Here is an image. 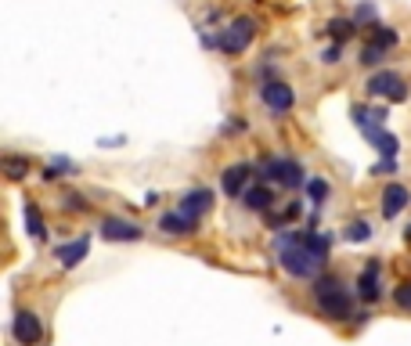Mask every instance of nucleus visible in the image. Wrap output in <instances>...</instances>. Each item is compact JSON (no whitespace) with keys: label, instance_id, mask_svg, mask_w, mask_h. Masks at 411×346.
Masks as SVG:
<instances>
[{"label":"nucleus","instance_id":"393cba45","mask_svg":"<svg viewBox=\"0 0 411 346\" xmlns=\"http://www.w3.org/2000/svg\"><path fill=\"white\" fill-rule=\"evenodd\" d=\"M325 62H328V65H335V62H339V43H332V47L325 51Z\"/></svg>","mask_w":411,"mask_h":346},{"label":"nucleus","instance_id":"a878e982","mask_svg":"<svg viewBox=\"0 0 411 346\" xmlns=\"http://www.w3.org/2000/svg\"><path fill=\"white\" fill-rule=\"evenodd\" d=\"M407 238H411V227H407Z\"/></svg>","mask_w":411,"mask_h":346},{"label":"nucleus","instance_id":"5701e85b","mask_svg":"<svg viewBox=\"0 0 411 346\" xmlns=\"http://www.w3.org/2000/svg\"><path fill=\"white\" fill-rule=\"evenodd\" d=\"M393 303H397L400 310H411V281L397 285V293H393Z\"/></svg>","mask_w":411,"mask_h":346},{"label":"nucleus","instance_id":"7ed1b4c3","mask_svg":"<svg viewBox=\"0 0 411 346\" xmlns=\"http://www.w3.org/2000/svg\"><path fill=\"white\" fill-rule=\"evenodd\" d=\"M260 181H281L285 188L307 184L303 166H300L296 159H264V162H260Z\"/></svg>","mask_w":411,"mask_h":346},{"label":"nucleus","instance_id":"f3484780","mask_svg":"<svg viewBox=\"0 0 411 346\" xmlns=\"http://www.w3.org/2000/svg\"><path fill=\"white\" fill-rule=\"evenodd\" d=\"M303 213V206L300 202H285L278 213H267V227H281V224H292V220H296Z\"/></svg>","mask_w":411,"mask_h":346},{"label":"nucleus","instance_id":"f8f14e48","mask_svg":"<svg viewBox=\"0 0 411 346\" xmlns=\"http://www.w3.org/2000/svg\"><path fill=\"white\" fill-rule=\"evenodd\" d=\"M209 206H213V192H209V188H195V192H188V195H184L181 213H184V216H192V220H199Z\"/></svg>","mask_w":411,"mask_h":346},{"label":"nucleus","instance_id":"4468645a","mask_svg":"<svg viewBox=\"0 0 411 346\" xmlns=\"http://www.w3.org/2000/svg\"><path fill=\"white\" fill-rule=\"evenodd\" d=\"M159 227L166 231V235H192V231L199 227V220H192V216H184V213L177 209V213H162V216H159Z\"/></svg>","mask_w":411,"mask_h":346},{"label":"nucleus","instance_id":"20e7f679","mask_svg":"<svg viewBox=\"0 0 411 346\" xmlns=\"http://www.w3.org/2000/svg\"><path fill=\"white\" fill-rule=\"evenodd\" d=\"M253 36H256V22L242 15V19H234V22L217 36V47L227 51V54H242V51L253 43Z\"/></svg>","mask_w":411,"mask_h":346},{"label":"nucleus","instance_id":"0eeeda50","mask_svg":"<svg viewBox=\"0 0 411 346\" xmlns=\"http://www.w3.org/2000/svg\"><path fill=\"white\" fill-rule=\"evenodd\" d=\"M15 339L22 342V346H36L40 342V335H43V325H40V318L33 314V310H19L15 314Z\"/></svg>","mask_w":411,"mask_h":346},{"label":"nucleus","instance_id":"6e6552de","mask_svg":"<svg viewBox=\"0 0 411 346\" xmlns=\"http://www.w3.org/2000/svg\"><path fill=\"white\" fill-rule=\"evenodd\" d=\"M101 235H105L108 242H137V238H141V227L130 224V220H120V216H108V220L101 224Z\"/></svg>","mask_w":411,"mask_h":346},{"label":"nucleus","instance_id":"b1692460","mask_svg":"<svg viewBox=\"0 0 411 346\" xmlns=\"http://www.w3.org/2000/svg\"><path fill=\"white\" fill-rule=\"evenodd\" d=\"M361 62H365V65H379V62H383V47L365 43V51H361Z\"/></svg>","mask_w":411,"mask_h":346},{"label":"nucleus","instance_id":"aec40b11","mask_svg":"<svg viewBox=\"0 0 411 346\" xmlns=\"http://www.w3.org/2000/svg\"><path fill=\"white\" fill-rule=\"evenodd\" d=\"M368 238H372V227H368L365 220H358V224L346 227V242H368Z\"/></svg>","mask_w":411,"mask_h":346},{"label":"nucleus","instance_id":"1a4fd4ad","mask_svg":"<svg viewBox=\"0 0 411 346\" xmlns=\"http://www.w3.org/2000/svg\"><path fill=\"white\" fill-rule=\"evenodd\" d=\"M249 177H253V166L239 162V166H227V169H224L220 184H224L227 195H246V181H249Z\"/></svg>","mask_w":411,"mask_h":346},{"label":"nucleus","instance_id":"a211bd4d","mask_svg":"<svg viewBox=\"0 0 411 346\" xmlns=\"http://www.w3.org/2000/svg\"><path fill=\"white\" fill-rule=\"evenodd\" d=\"M0 166H4V173H8L11 181H22L26 173H29V159H22V155H4V162H0Z\"/></svg>","mask_w":411,"mask_h":346},{"label":"nucleus","instance_id":"39448f33","mask_svg":"<svg viewBox=\"0 0 411 346\" xmlns=\"http://www.w3.org/2000/svg\"><path fill=\"white\" fill-rule=\"evenodd\" d=\"M368 94H372V98L379 94V98H386V101H393V105H397V101H404V98H407V87H404V80H400L397 73L383 69V73H375V76L368 80Z\"/></svg>","mask_w":411,"mask_h":346},{"label":"nucleus","instance_id":"9b49d317","mask_svg":"<svg viewBox=\"0 0 411 346\" xmlns=\"http://www.w3.org/2000/svg\"><path fill=\"white\" fill-rule=\"evenodd\" d=\"M407 199H411V195H407L404 184H386V188H383V216H386V220L400 216V209L407 206Z\"/></svg>","mask_w":411,"mask_h":346},{"label":"nucleus","instance_id":"4be33fe9","mask_svg":"<svg viewBox=\"0 0 411 346\" xmlns=\"http://www.w3.org/2000/svg\"><path fill=\"white\" fill-rule=\"evenodd\" d=\"M307 195H311L314 202L328 199V181H321V177H311V181H307Z\"/></svg>","mask_w":411,"mask_h":346},{"label":"nucleus","instance_id":"6ab92c4d","mask_svg":"<svg viewBox=\"0 0 411 346\" xmlns=\"http://www.w3.org/2000/svg\"><path fill=\"white\" fill-rule=\"evenodd\" d=\"M354 29H358V26L350 22V19H332V22H328V33H332V40H335V43L350 40V36H354Z\"/></svg>","mask_w":411,"mask_h":346},{"label":"nucleus","instance_id":"f257e3e1","mask_svg":"<svg viewBox=\"0 0 411 346\" xmlns=\"http://www.w3.org/2000/svg\"><path fill=\"white\" fill-rule=\"evenodd\" d=\"M278 260L292 278H314L325 267V256L311 249L307 235H281L278 238Z\"/></svg>","mask_w":411,"mask_h":346},{"label":"nucleus","instance_id":"f03ea898","mask_svg":"<svg viewBox=\"0 0 411 346\" xmlns=\"http://www.w3.org/2000/svg\"><path fill=\"white\" fill-rule=\"evenodd\" d=\"M314 293H318V307H321L328 318H335V321H346L350 310H354V300H350V293H346L335 278H321V281L314 285Z\"/></svg>","mask_w":411,"mask_h":346},{"label":"nucleus","instance_id":"412c9836","mask_svg":"<svg viewBox=\"0 0 411 346\" xmlns=\"http://www.w3.org/2000/svg\"><path fill=\"white\" fill-rule=\"evenodd\" d=\"M372 43H375V47H383V51H390V47L397 43V33H393V29H386V26H379V29H375V36H372Z\"/></svg>","mask_w":411,"mask_h":346},{"label":"nucleus","instance_id":"ddd939ff","mask_svg":"<svg viewBox=\"0 0 411 346\" xmlns=\"http://www.w3.org/2000/svg\"><path fill=\"white\" fill-rule=\"evenodd\" d=\"M54 253H58V260H62V267H66V271H73L80 260H87V253H90V238H76V242H66V246H58Z\"/></svg>","mask_w":411,"mask_h":346},{"label":"nucleus","instance_id":"423d86ee","mask_svg":"<svg viewBox=\"0 0 411 346\" xmlns=\"http://www.w3.org/2000/svg\"><path fill=\"white\" fill-rule=\"evenodd\" d=\"M260 98H264V105L271 112H288L292 101H296V90H292L288 83H281V80H271V83L260 87Z\"/></svg>","mask_w":411,"mask_h":346},{"label":"nucleus","instance_id":"dca6fc26","mask_svg":"<svg viewBox=\"0 0 411 346\" xmlns=\"http://www.w3.org/2000/svg\"><path fill=\"white\" fill-rule=\"evenodd\" d=\"M242 199H246V206H249L253 213H267V209H271V202H274L271 188H264V184H260V188H249Z\"/></svg>","mask_w":411,"mask_h":346},{"label":"nucleus","instance_id":"2eb2a0df","mask_svg":"<svg viewBox=\"0 0 411 346\" xmlns=\"http://www.w3.org/2000/svg\"><path fill=\"white\" fill-rule=\"evenodd\" d=\"M26 231L36 238V242H43L47 238V224H43V216H40V206L36 202H29L26 206Z\"/></svg>","mask_w":411,"mask_h":346},{"label":"nucleus","instance_id":"9d476101","mask_svg":"<svg viewBox=\"0 0 411 346\" xmlns=\"http://www.w3.org/2000/svg\"><path fill=\"white\" fill-rule=\"evenodd\" d=\"M358 296L365 303H375L379 300V260H368L361 278H358Z\"/></svg>","mask_w":411,"mask_h":346}]
</instances>
